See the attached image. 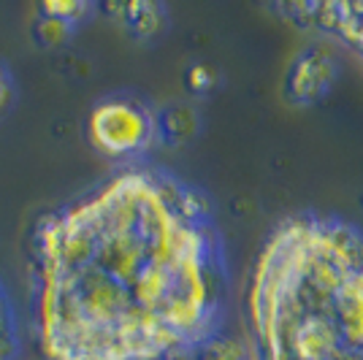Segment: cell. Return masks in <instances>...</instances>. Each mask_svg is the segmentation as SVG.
Returning a JSON list of instances; mask_svg holds the SVG:
<instances>
[{
	"mask_svg": "<svg viewBox=\"0 0 363 360\" xmlns=\"http://www.w3.org/2000/svg\"><path fill=\"white\" fill-rule=\"evenodd\" d=\"M220 293L206 201L122 168L33 233V320L46 360H166L209 333Z\"/></svg>",
	"mask_w": 363,
	"mask_h": 360,
	"instance_id": "obj_1",
	"label": "cell"
},
{
	"mask_svg": "<svg viewBox=\"0 0 363 360\" xmlns=\"http://www.w3.org/2000/svg\"><path fill=\"white\" fill-rule=\"evenodd\" d=\"M87 128L95 147L108 154H130L144 150L157 133L155 117L141 103L128 98H106L95 103Z\"/></svg>",
	"mask_w": 363,
	"mask_h": 360,
	"instance_id": "obj_2",
	"label": "cell"
},
{
	"mask_svg": "<svg viewBox=\"0 0 363 360\" xmlns=\"http://www.w3.org/2000/svg\"><path fill=\"white\" fill-rule=\"evenodd\" d=\"M19 355V325H16L14 303L6 287L0 285V360H16Z\"/></svg>",
	"mask_w": 363,
	"mask_h": 360,
	"instance_id": "obj_3",
	"label": "cell"
},
{
	"mask_svg": "<svg viewBox=\"0 0 363 360\" xmlns=\"http://www.w3.org/2000/svg\"><path fill=\"white\" fill-rule=\"evenodd\" d=\"M187 79H190L193 90H212V84L217 81V74H214L209 65H193Z\"/></svg>",
	"mask_w": 363,
	"mask_h": 360,
	"instance_id": "obj_4",
	"label": "cell"
},
{
	"mask_svg": "<svg viewBox=\"0 0 363 360\" xmlns=\"http://www.w3.org/2000/svg\"><path fill=\"white\" fill-rule=\"evenodd\" d=\"M9 81H11V79H9V74H6V68L0 65V84H9Z\"/></svg>",
	"mask_w": 363,
	"mask_h": 360,
	"instance_id": "obj_5",
	"label": "cell"
}]
</instances>
